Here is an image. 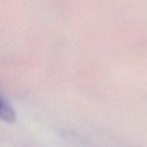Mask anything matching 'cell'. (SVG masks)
Segmentation results:
<instances>
[{"mask_svg":"<svg viewBox=\"0 0 147 147\" xmlns=\"http://www.w3.org/2000/svg\"><path fill=\"white\" fill-rule=\"evenodd\" d=\"M15 119V114L9 103L0 95V120L12 122Z\"/></svg>","mask_w":147,"mask_h":147,"instance_id":"cell-1","label":"cell"}]
</instances>
